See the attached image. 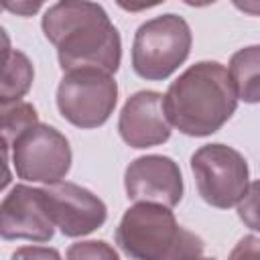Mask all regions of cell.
<instances>
[{
  "instance_id": "12",
  "label": "cell",
  "mask_w": 260,
  "mask_h": 260,
  "mask_svg": "<svg viewBox=\"0 0 260 260\" xmlns=\"http://www.w3.org/2000/svg\"><path fill=\"white\" fill-rule=\"evenodd\" d=\"M260 47L252 45L232 55L228 75L238 100L256 104L260 100Z\"/></svg>"
},
{
  "instance_id": "14",
  "label": "cell",
  "mask_w": 260,
  "mask_h": 260,
  "mask_svg": "<svg viewBox=\"0 0 260 260\" xmlns=\"http://www.w3.org/2000/svg\"><path fill=\"white\" fill-rule=\"evenodd\" d=\"M39 124L37 108L28 102H10L0 104V136L12 144L24 130Z\"/></svg>"
},
{
  "instance_id": "22",
  "label": "cell",
  "mask_w": 260,
  "mask_h": 260,
  "mask_svg": "<svg viewBox=\"0 0 260 260\" xmlns=\"http://www.w3.org/2000/svg\"><path fill=\"white\" fill-rule=\"evenodd\" d=\"M0 10H2V6H0Z\"/></svg>"
},
{
  "instance_id": "21",
  "label": "cell",
  "mask_w": 260,
  "mask_h": 260,
  "mask_svg": "<svg viewBox=\"0 0 260 260\" xmlns=\"http://www.w3.org/2000/svg\"><path fill=\"white\" fill-rule=\"evenodd\" d=\"M10 53H12L10 37H8V32H6V28L0 26V67L10 59Z\"/></svg>"
},
{
  "instance_id": "9",
  "label": "cell",
  "mask_w": 260,
  "mask_h": 260,
  "mask_svg": "<svg viewBox=\"0 0 260 260\" xmlns=\"http://www.w3.org/2000/svg\"><path fill=\"white\" fill-rule=\"evenodd\" d=\"M124 189L134 203H156L171 209L183 199V175L171 156L146 154L126 167Z\"/></svg>"
},
{
  "instance_id": "20",
  "label": "cell",
  "mask_w": 260,
  "mask_h": 260,
  "mask_svg": "<svg viewBox=\"0 0 260 260\" xmlns=\"http://www.w3.org/2000/svg\"><path fill=\"white\" fill-rule=\"evenodd\" d=\"M2 8H6V10H10V12H14V14H20V16H30V14H35L43 4L41 2H2L0 4Z\"/></svg>"
},
{
  "instance_id": "19",
  "label": "cell",
  "mask_w": 260,
  "mask_h": 260,
  "mask_svg": "<svg viewBox=\"0 0 260 260\" xmlns=\"http://www.w3.org/2000/svg\"><path fill=\"white\" fill-rule=\"evenodd\" d=\"M8 148H10V144L0 136V191H4V189L10 185V181H12Z\"/></svg>"
},
{
  "instance_id": "5",
  "label": "cell",
  "mask_w": 260,
  "mask_h": 260,
  "mask_svg": "<svg viewBox=\"0 0 260 260\" xmlns=\"http://www.w3.org/2000/svg\"><path fill=\"white\" fill-rule=\"evenodd\" d=\"M118 104L114 75L98 69L65 71L57 85L59 114L73 126L89 130L104 126Z\"/></svg>"
},
{
  "instance_id": "16",
  "label": "cell",
  "mask_w": 260,
  "mask_h": 260,
  "mask_svg": "<svg viewBox=\"0 0 260 260\" xmlns=\"http://www.w3.org/2000/svg\"><path fill=\"white\" fill-rule=\"evenodd\" d=\"M67 260H120V256L104 240H85L67 248Z\"/></svg>"
},
{
  "instance_id": "18",
  "label": "cell",
  "mask_w": 260,
  "mask_h": 260,
  "mask_svg": "<svg viewBox=\"0 0 260 260\" xmlns=\"http://www.w3.org/2000/svg\"><path fill=\"white\" fill-rule=\"evenodd\" d=\"M258 236L250 234V236H244L236 246L234 250L230 252L228 260H258Z\"/></svg>"
},
{
  "instance_id": "15",
  "label": "cell",
  "mask_w": 260,
  "mask_h": 260,
  "mask_svg": "<svg viewBox=\"0 0 260 260\" xmlns=\"http://www.w3.org/2000/svg\"><path fill=\"white\" fill-rule=\"evenodd\" d=\"M203 250H205L203 240L197 234L189 232L187 228H181L179 238L165 260H213V258L205 256Z\"/></svg>"
},
{
  "instance_id": "11",
  "label": "cell",
  "mask_w": 260,
  "mask_h": 260,
  "mask_svg": "<svg viewBox=\"0 0 260 260\" xmlns=\"http://www.w3.org/2000/svg\"><path fill=\"white\" fill-rule=\"evenodd\" d=\"M118 134L130 148L158 146L171 138V124L162 108V93L142 89L132 93L118 118Z\"/></svg>"
},
{
  "instance_id": "10",
  "label": "cell",
  "mask_w": 260,
  "mask_h": 260,
  "mask_svg": "<svg viewBox=\"0 0 260 260\" xmlns=\"http://www.w3.org/2000/svg\"><path fill=\"white\" fill-rule=\"evenodd\" d=\"M55 236V225L47 215L41 189L14 185L0 201V238L49 242Z\"/></svg>"
},
{
  "instance_id": "7",
  "label": "cell",
  "mask_w": 260,
  "mask_h": 260,
  "mask_svg": "<svg viewBox=\"0 0 260 260\" xmlns=\"http://www.w3.org/2000/svg\"><path fill=\"white\" fill-rule=\"evenodd\" d=\"M12 165L18 179L53 185L65 179L71 169V146L55 126L35 124L12 144Z\"/></svg>"
},
{
  "instance_id": "6",
  "label": "cell",
  "mask_w": 260,
  "mask_h": 260,
  "mask_svg": "<svg viewBox=\"0 0 260 260\" xmlns=\"http://www.w3.org/2000/svg\"><path fill=\"white\" fill-rule=\"evenodd\" d=\"M179 232L181 225L169 207L134 203L116 228V244L132 260H165Z\"/></svg>"
},
{
  "instance_id": "2",
  "label": "cell",
  "mask_w": 260,
  "mask_h": 260,
  "mask_svg": "<svg viewBox=\"0 0 260 260\" xmlns=\"http://www.w3.org/2000/svg\"><path fill=\"white\" fill-rule=\"evenodd\" d=\"M171 126L185 136H209L236 112L238 98L228 69L217 61H199L185 69L162 95Z\"/></svg>"
},
{
  "instance_id": "4",
  "label": "cell",
  "mask_w": 260,
  "mask_h": 260,
  "mask_svg": "<svg viewBox=\"0 0 260 260\" xmlns=\"http://www.w3.org/2000/svg\"><path fill=\"white\" fill-rule=\"evenodd\" d=\"M191 173L201 199L217 209L238 205L250 191L246 158L236 148L221 142L199 146L191 154Z\"/></svg>"
},
{
  "instance_id": "1",
  "label": "cell",
  "mask_w": 260,
  "mask_h": 260,
  "mask_svg": "<svg viewBox=\"0 0 260 260\" xmlns=\"http://www.w3.org/2000/svg\"><path fill=\"white\" fill-rule=\"evenodd\" d=\"M47 41L57 49L63 71L98 69L114 75L122 61V39L104 6L87 0L51 4L41 20Z\"/></svg>"
},
{
  "instance_id": "3",
  "label": "cell",
  "mask_w": 260,
  "mask_h": 260,
  "mask_svg": "<svg viewBox=\"0 0 260 260\" xmlns=\"http://www.w3.org/2000/svg\"><path fill=\"white\" fill-rule=\"evenodd\" d=\"M193 35L179 14H160L142 22L132 41V69L148 81L171 77L189 57Z\"/></svg>"
},
{
  "instance_id": "17",
  "label": "cell",
  "mask_w": 260,
  "mask_h": 260,
  "mask_svg": "<svg viewBox=\"0 0 260 260\" xmlns=\"http://www.w3.org/2000/svg\"><path fill=\"white\" fill-rule=\"evenodd\" d=\"M10 260H61V254L47 246H22L12 252Z\"/></svg>"
},
{
  "instance_id": "13",
  "label": "cell",
  "mask_w": 260,
  "mask_h": 260,
  "mask_svg": "<svg viewBox=\"0 0 260 260\" xmlns=\"http://www.w3.org/2000/svg\"><path fill=\"white\" fill-rule=\"evenodd\" d=\"M35 79L32 61L18 49H12L10 59L0 67V104L20 102Z\"/></svg>"
},
{
  "instance_id": "8",
  "label": "cell",
  "mask_w": 260,
  "mask_h": 260,
  "mask_svg": "<svg viewBox=\"0 0 260 260\" xmlns=\"http://www.w3.org/2000/svg\"><path fill=\"white\" fill-rule=\"evenodd\" d=\"M49 219L67 238H83L104 225L108 217L106 203L89 189L59 181L41 189Z\"/></svg>"
}]
</instances>
